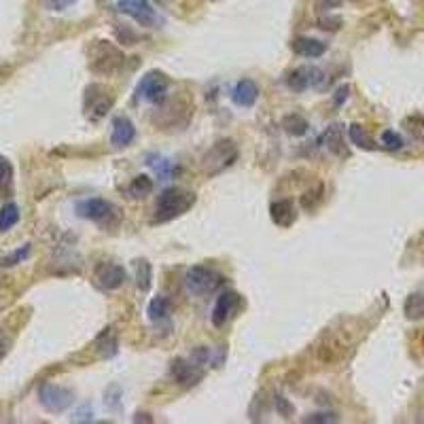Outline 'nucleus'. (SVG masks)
Listing matches in <instances>:
<instances>
[{"mask_svg":"<svg viewBox=\"0 0 424 424\" xmlns=\"http://www.w3.org/2000/svg\"><path fill=\"white\" fill-rule=\"evenodd\" d=\"M193 204H195V195H193V193H189V191H185V189H181V187L165 189V191L157 197L153 223L172 221V219L185 214Z\"/></svg>","mask_w":424,"mask_h":424,"instance_id":"f257e3e1","label":"nucleus"},{"mask_svg":"<svg viewBox=\"0 0 424 424\" xmlns=\"http://www.w3.org/2000/svg\"><path fill=\"white\" fill-rule=\"evenodd\" d=\"M77 214L83 219H90L102 228H112V225L119 223V210L115 204H110L108 200L102 197H90V200H81L77 204Z\"/></svg>","mask_w":424,"mask_h":424,"instance_id":"f03ea898","label":"nucleus"},{"mask_svg":"<svg viewBox=\"0 0 424 424\" xmlns=\"http://www.w3.org/2000/svg\"><path fill=\"white\" fill-rule=\"evenodd\" d=\"M223 276L219 272H214L212 267H204V265H193L187 270V276H185V285H187V291L191 295H210L214 293L221 285H223Z\"/></svg>","mask_w":424,"mask_h":424,"instance_id":"7ed1b4c3","label":"nucleus"},{"mask_svg":"<svg viewBox=\"0 0 424 424\" xmlns=\"http://www.w3.org/2000/svg\"><path fill=\"white\" fill-rule=\"evenodd\" d=\"M92 60L90 68L100 74H112L123 64V53L119 47H115L110 41H96V45L90 51Z\"/></svg>","mask_w":424,"mask_h":424,"instance_id":"20e7f679","label":"nucleus"},{"mask_svg":"<svg viewBox=\"0 0 424 424\" xmlns=\"http://www.w3.org/2000/svg\"><path fill=\"white\" fill-rule=\"evenodd\" d=\"M39 401L41 405L51 412V414H62L66 412L72 401H74V394L70 388L60 386V384H53V382H43L39 386Z\"/></svg>","mask_w":424,"mask_h":424,"instance_id":"39448f33","label":"nucleus"},{"mask_svg":"<svg viewBox=\"0 0 424 424\" xmlns=\"http://www.w3.org/2000/svg\"><path fill=\"white\" fill-rule=\"evenodd\" d=\"M117 9L145 28H157V23H161L159 13L149 0H117Z\"/></svg>","mask_w":424,"mask_h":424,"instance_id":"423d86ee","label":"nucleus"},{"mask_svg":"<svg viewBox=\"0 0 424 424\" xmlns=\"http://www.w3.org/2000/svg\"><path fill=\"white\" fill-rule=\"evenodd\" d=\"M168 88H170V81L163 72H147L143 79H140L136 94L138 98H143L151 104H161L168 96Z\"/></svg>","mask_w":424,"mask_h":424,"instance_id":"0eeeda50","label":"nucleus"},{"mask_svg":"<svg viewBox=\"0 0 424 424\" xmlns=\"http://www.w3.org/2000/svg\"><path fill=\"white\" fill-rule=\"evenodd\" d=\"M112 104H115V96H112L104 85H100V83L90 85L88 96H85V112H88V117L92 121L102 119L112 108Z\"/></svg>","mask_w":424,"mask_h":424,"instance_id":"6e6552de","label":"nucleus"},{"mask_svg":"<svg viewBox=\"0 0 424 424\" xmlns=\"http://www.w3.org/2000/svg\"><path fill=\"white\" fill-rule=\"evenodd\" d=\"M238 159V149L234 147L232 140H223L216 143L204 157V168L208 174H219L225 168H230Z\"/></svg>","mask_w":424,"mask_h":424,"instance_id":"1a4fd4ad","label":"nucleus"},{"mask_svg":"<svg viewBox=\"0 0 424 424\" xmlns=\"http://www.w3.org/2000/svg\"><path fill=\"white\" fill-rule=\"evenodd\" d=\"M325 81V72L316 66H299L287 77V85L293 92H305L310 88H319Z\"/></svg>","mask_w":424,"mask_h":424,"instance_id":"9d476101","label":"nucleus"},{"mask_svg":"<svg viewBox=\"0 0 424 424\" xmlns=\"http://www.w3.org/2000/svg\"><path fill=\"white\" fill-rule=\"evenodd\" d=\"M170 374L181 386H195L204 378V367L195 365L191 359H176L170 367Z\"/></svg>","mask_w":424,"mask_h":424,"instance_id":"9b49d317","label":"nucleus"},{"mask_svg":"<svg viewBox=\"0 0 424 424\" xmlns=\"http://www.w3.org/2000/svg\"><path fill=\"white\" fill-rule=\"evenodd\" d=\"M125 278H128L125 270L121 265H117V263H102V265H98V270L94 274L96 285L102 291H115V289H119L125 282Z\"/></svg>","mask_w":424,"mask_h":424,"instance_id":"f8f14e48","label":"nucleus"},{"mask_svg":"<svg viewBox=\"0 0 424 424\" xmlns=\"http://www.w3.org/2000/svg\"><path fill=\"white\" fill-rule=\"evenodd\" d=\"M240 303H242V299H240L238 293H234V291L223 293L216 299L214 307H212V325L214 327H225V323L236 314V310L240 307Z\"/></svg>","mask_w":424,"mask_h":424,"instance_id":"ddd939ff","label":"nucleus"},{"mask_svg":"<svg viewBox=\"0 0 424 424\" xmlns=\"http://www.w3.org/2000/svg\"><path fill=\"white\" fill-rule=\"evenodd\" d=\"M134 136H136L134 123L125 115L115 117V121H112V132H110V143L115 147H128L134 140Z\"/></svg>","mask_w":424,"mask_h":424,"instance_id":"4468645a","label":"nucleus"},{"mask_svg":"<svg viewBox=\"0 0 424 424\" xmlns=\"http://www.w3.org/2000/svg\"><path fill=\"white\" fill-rule=\"evenodd\" d=\"M257 98H259V88H257V85H254L250 79H242V81H238V83H236V88H234V92H232V100H234L238 106H242V108H250V106H254Z\"/></svg>","mask_w":424,"mask_h":424,"instance_id":"2eb2a0df","label":"nucleus"},{"mask_svg":"<svg viewBox=\"0 0 424 424\" xmlns=\"http://www.w3.org/2000/svg\"><path fill=\"white\" fill-rule=\"evenodd\" d=\"M293 53L301 55V58H310V60H316L321 55H325L327 45L319 39H310V37H299L291 43Z\"/></svg>","mask_w":424,"mask_h":424,"instance_id":"dca6fc26","label":"nucleus"},{"mask_svg":"<svg viewBox=\"0 0 424 424\" xmlns=\"http://www.w3.org/2000/svg\"><path fill=\"white\" fill-rule=\"evenodd\" d=\"M270 216L272 221L278 225V228H291V225L295 223L297 214H295V208L289 200H278L272 204L270 208Z\"/></svg>","mask_w":424,"mask_h":424,"instance_id":"f3484780","label":"nucleus"},{"mask_svg":"<svg viewBox=\"0 0 424 424\" xmlns=\"http://www.w3.org/2000/svg\"><path fill=\"white\" fill-rule=\"evenodd\" d=\"M323 140H325V145H327V149L333 153V155H337V157H346L348 153H346V147H344V130H342V125H331V128H327V132L323 134Z\"/></svg>","mask_w":424,"mask_h":424,"instance_id":"a211bd4d","label":"nucleus"},{"mask_svg":"<svg viewBox=\"0 0 424 424\" xmlns=\"http://www.w3.org/2000/svg\"><path fill=\"white\" fill-rule=\"evenodd\" d=\"M348 134H350L352 145H356V147H361V149H365V151H374V149H376L374 138H372L370 134H367V130H365L363 125L352 123L350 130H348Z\"/></svg>","mask_w":424,"mask_h":424,"instance_id":"6ab92c4d","label":"nucleus"},{"mask_svg":"<svg viewBox=\"0 0 424 424\" xmlns=\"http://www.w3.org/2000/svg\"><path fill=\"white\" fill-rule=\"evenodd\" d=\"M147 314H149V319H151L153 323H159V321L168 319V316H170V301H168L165 297L157 295V297L149 303Z\"/></svg>","mask_w":424,"mask_h":424,"instance_id":"aec40b11","label":"nucleus"},{"mask_svg":"<svg viewBox=\"0 0 424 424\" xmlns=\"http://www.w3.org/2000/svg\"><path fill=\"white\" fill-rule=\"evenodd\" d=\"M151 282H153V267L149 261H138L136 263V285L140 291H149L151 289Z\"/></svg>","mask_w":424,"mask_h":424,"instance_id":"412c9836","label":"nucleus"},{"mask_svg":"<svg viewBox=\"0 0 424 424\" xmlns=\"http://www.w3.org/2000/svg\"><path fill=\"white\" fill-rule=\"evenodd\" d=\"M17 221H19L17 204L9 202V204H5L3 208H0V232H9L13 225H17Z\"/></svg>","mask_w":424,"mask_h":424,"instance_id":"4be33fe9","label":"nucleus"},{"mask_svg":"<svg viewBox=\"0 0 424 424\" xmlns=\"http://www.w3.org/2000/svg\"><path fill=\"white\" fill-rule=\"evenodd\" d=\"M282 128H285V132L291 134V136H303L310 125H307V121L301 115L293 112V115H287L285 119H282Z\"/></svg>","mask_w":424,"mask_h":424,"instance_id":"5701e85b","label":"nucleus"},{"mask_svg":"<svg viewBox=\"0 0 424 424\" xmlns=\"http://www.w3.org/2000/svg\"><path fill=\"white\" fill-rule=\"evenodd\" d=\"M151 193H153V181L147 174H140L130 183V195L136 197V200L138 197H147Z\"/></svg>","mask_w":424,"mask_h":424,"instance_id":"b1692460","label":"nucleus"},{"mask_svg":"<svg viewBox=\"0 0 424 424\" xmlns=\"http://www.w3.org/2000/svg\"><path fill=\"white\" fill-rule=\"evenodd\" d=\"M405 314L410 321H420L424 319V295H410L407 301H405Z\"/></svg>","mask_w":424,"mask_h":424,"instance_id":"393cba45","label":"nucleus"},{"mask_svg":"<svg viewBox=\"0 0 424 424\" xmlns=\"http://www.w3.org/2000/svg\"><path fill=\"white\" fill-rule=\"evenodd\" d=\"M96 346H98L100 354H102V356H106V359H110V356H115V354H117V339L112 337L110 329H106V331L98 337Z\"/></svg>","mask_w":424,"mask_h":424,"instance_id":"a878e982","label":"nucleus"},{"mask_svg":"<svg viewBox=\"0 0 424 424\" xmlns=\"http://www.w3.org/2000/svg\"><path fill=\"white\" fill-rule=\"evenodd\" d=\"M104 405L110 412H119L121 410V388L117 384H112V386L106 388V392H104Z\"/></svg>","mask_w":424,"mask_h":424,"instance_id":"bb28decb","label":"nucleus"},{"mask_svg":"<svg viewBox=\"0 0 424 424\" xmlns=\"http://www.w3.org/2000/svg\"><path fill=\"white\" fill-rule=\"evenodd\" d=\"M13 183V165L7 157H0V191H7Z\"/></svg>","mask_w":424,"mask_h":424,"instance_id":"cd10ccee","label":"nucleus"},{"mask_svg":"<svg viewBox=\"0 0 424 424\" xmlns=\"http://www.w3.org/2000/svg\"><path fill=\"white\" fill-rule=\"evenodd\" d=\"M382 147L388 149V151H397L403 147V138L397 134V132H392V130H386L382 134Z\"/></svg>","mask_w":424,"mask_h":424,"instance_id":"c85d7f7f","label":"nucleus"},{"mask_svg":"<svg viewBox=\"0 0 424 424\" xmlns=\"http://www.w3.org/2000/svg\"><path fill=\"white\" fill-rule=\"evenodd\" d=\"M28 254H30V246H23V248H19V250H15V252H11L9 254V257H5L3 259V265L5 267H11V265H17V263H21L26 257H28Z\"/></svg>","mask_w":424,"mask_h":424,"instance_id":"c756f323","label":"nucleus"},{"mask_svg":"<svg viewBox=\"0 0 424 424\" xmlns=\"http://www.w3.org/2000/svg\"><path fill=\"white\" fill-rule=\"evenodd\" d=\"M321 193H323V187H319L316 191H307V193L301 197V206H303L305 210H307V208H314V206L323 200Z\"/></svg>","mask_w":424,"mask_h":424,"instance_id":"7c9ffc66","label":"nucleus"},{"mask_svg":"<svg viewBox=\"0 0 424 424\" xmlns=\"http://www.w3.org/2000/svg\"><path fill=\"white\" fill-rule=\"evenodd\" d=\"M274 405H276L278 414H280V416H285V418H289V416L295 414V407H293L285 397H282V394H276V397H274Z\"/></svg>","mask_w":424,"mask_h":424,"instance_id":"2f4dec72","label":"nucleus"},{"mask_svg":"<svg viewBox=\"0 0 424 424\" xmlns=\"http://www.w3.org/2000/svg\"><path fill=\"white\" fill-rule=\"evenodd\" d=\"M339 26H342V17H321L319 19V28H323V30H329V32H335V30H339Z\"/></svg>","mask_w":424,"mask_h":424,"instance_id":"473e14b6","label":"nucleus"},{"mask_svg":"<svg viewBox=\"0 0 424 424\" xmlns=\"http://www.w3.org/2000/svg\"><path fill=\"white\" fill-rule=\"evenodd\" d=\"M303 422H310V424H331V422H337V416L335 414H312V416H307Z\"/></svg>","mask_w":424,"mask_h":424,"instance_id":"72a5a7b5","label":"nucleus"},{"mask_svg":"<svg viewBox=\"0 0 424 424\" xmlns=\"http://www.w3.org/2000/svg\"><path fill=\"white\" fill-rule=\"evenodd\" d=\"M47 3V7L51 9V11H64V9H68L70 5H74L77 0H45Z\"/></svg>","mask_w":424,"mask_h":424,"instance_id":"f704fd0d","label":"nucleus"},{"mask_svg":"<svg viewBox=\"0 0 424 424\" xmlns=\"http://www.w3.org/2000/svg\"><path fill=\"white\" fill-rule=\"evenodd\" d=\"M342 5V0H316V11L319 13H329L331 9H335V7H339Z\"/></svg>","mask_w":424,"mask_h":424,"instance_id":"c9c22d12","label":"nucleus"},{"mask_svg":"<svg viewBox=\"0 0 424 424\" xmlns=\"http://www.w3.org/2000/svg\"><path fill=\"white\" fill-rule=\"evenodd\" d=\"M348 92H350V88L348 85H342V88H339L337 92H335V96H333V102H335V106H339L342 102H346L348 100Z\"/></svg>","mask_w":424,"mask_h":424,"instance_id":"e433bc0d","label":"nucleus"},{"mask_svg":"<svg viewBox=\"0 0 424 424\" xmlns=\"http://www.w3.org/2000/svg\"><path fill=\"white\" fill-rule=\"evenodd\" d=\"M5 354H7V348H5V344H3V342H0V361L5 359Z\"/></svg>","mask_w":424,"mask_h":424,"instance_id":"4c0bfd02","label":"nucleus"}]
</instances>
